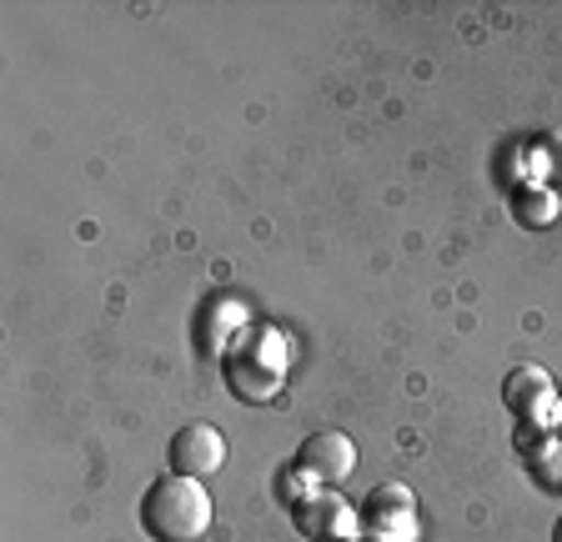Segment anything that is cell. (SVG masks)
Segmentation results:
<instances>
[{
    "label": "cell",
    "mask_w": 562,
    "mask_h": 542,
    "mask_svg": "<svg viewBox=\"0 0 562 542\" xmlns=\"http://www.w3.org/2000/svg\"><path fill=\"white\" fill-rule=\"evenodd\" d=\"M140 528L151 542H201L211 528V497L196 477H156L140 497Z\"/></svg>",
    "instance_id": "obj_1"
},
{
    "label": "cell",
    "mask_w": 562,
    "mask_h": 542,
    "mask_svg": "<svg viewBox=\"0 0 562 542\" xmlns=\"http://www.w3.org/2000/svg\"><path fill=\"white\" fill-rule=\"evenodd\" d=\"M351 467H357V448H351V437L337 432V427H322V432H312L302 448H296V458H292L296 477H306V483H322V487L347 483Z\"/></svg>",
    "instance_id": "obj_2"
},
{
    "label": "cell",
    "mask_w": 562,
    "mask_h": 542,
    "mask_svg": "<svg viewBox=\"0 0 562 542\" xmlns=\"http://www.w3.org/2000/svg\"><path fill=\"white\" fill-rule=\"evenodd\" d=\"M222 462H226V437L211 422L176 427L171 442H166V467L181 472V477H196V483H206L211 472H222Z\"/></svg>",
    "instance_id": "obj_3"
},
{
    "label": "cell",
    "mask_w": 562,
    "mask_h": 542,
    "mask_svg": "<svg viewBox=\"0 0 562 542\" xmlns=\"http://www.w3.org/2000/svg\"><path fill=\"white\" fill-rule=\"evenodd\" d=\"M412 487H402V483H382V487H372L367 493V503H362V528H367V538L372 542H412V532H417V518H412Z\"/></svg>",
    "instance_id": "obj_4"
},
{
    "label": "cell",
    "mask_w": 562,
    "mask_h": 542,
    "mask_svg": "<svg viewBox=\"0 0 562 542\" xmlns=\"http://www.w3.org/2000/svg\"><path fill=\"white\" fill-rule=\"evenodd\" d=\"M292 522H296V532L312 542H347L351 528H357V512L331 493H312V497H296Z\"/></svg>",
    "instance_id": "obj_5"
},
{
    "label": "cell",
    "mask_w": 562,
    "mask_h": 542,
    "mask_svg": "<svg viewBox=\"0 0 562 542\" xmlns=\"http://www.w3.org/2000/svg\"><path fill=\"white\" fill-rule=\"evenodd\" d=\"M503 402L513 407L517 417L542 413V407L552 402V382H548V372H542V366H517L513 377L503 382Z\"/></svg>",
    "instance_id": "obj_6"
},
{
    "label": "cell",
    "mask_w": 562,
    "mask_h": 542,
    "mask_svg": "<svg viewBox=\"0 0 562 542\" xmlns=\"http://www.w3.org/2000/svg\"><path fill=\"white\" fill-rule=\"evenodd\" d=\"M552 542H562V522H558V532H552Z\"/></svg>",
    "instance_id": "obj_7"
},
{
    "label": "cell",
    "mask_w": 562,
    "mask_h": 542,
    "mask_svg": "<svg viewBox=\"0 0 562 542\" xmlns=\"http://www.w3.org/2000/svg\"><path fill=\"white\" fill-rule=\"evenodd\" d=\"M347 542H372V538H347Z\"/></svg>",
    "instance_id": "obj_8"
}]
</instances>
